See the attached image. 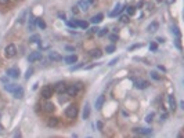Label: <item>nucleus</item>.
Segmentation results:
<instances>
[{
	"mask_svg": "<svg viewBox=\"0 0 184 138\" xmlns=\"http://www.w3.org/2000/svg\"><path fill=\"white\" fill-rule=\"evenodd\" d=\"M82 88V84L80 83H76V84H71V86H66V90H65V92L69 95V97H75L78 92H79V90Z\"/></svg>",
	"mask_w": 184,
	"mask_h": 138,
	"instance_id": "nucleus-1",
	"label": "nucleus"
},
{
	"mask_svg": "<svg viewBox=\"0 0 184 138\" xmlns=\"http://www.w3.org/2000/svg\"><path fill=\"white\" fill-rule=\"evenodd\" d=\"M65 116L69 118V119H75L78 116V108H76V105H69L65 109Z\"/></svg>",
	"mask_w": 184,
	"mask_h": 138,
	"instance_id": "nucleus-2",
	"label": "nucleus"
},
{
	"mask_svg": "<svg viewBox=\"0 0 184 138\" xmlns=\"http://www.w3.org/2000/svg\"><path fill=\"white\" fill-rule=\"evenodd\" d=\"M53 94H54V87H51V86H45V87H43V90H42V97H43L45 100H50V98L53 97Z\"/></svg>",
	"mask_w": 184,
	"mask_h": 138,
	"instance_id": "nucleus-3",
	"label": "nucleus"
},
{
	"mask_svg": "<svg viewBox=\"0 0 184 138\" xmlns=\"http://www.w3.org/2000/svg\"><path fill=\"white\" fill-rule=\"evenodd\" d=\"M15 54H17V47L14 46V44L6 46V48H4V55H6L7 58H13V57H15Z\"/></svg>",
	"mask_w": 184,
	"mask_h": 138,
	"instance_id": "nucleus-4",
	"label": "nucleus"
},
{
	"mask_svg": "<svg viewBox=\"0 0 184 138\" xmlns=\"http://www.w3.org/2000/svg\"><path fill=\"white\" fill-rule=\"evenodd\" d=\"M42 59V53L40 51H35V53H31L28 57V61L29 62H35V61H40Z\"/></svg>",
	"mask_w": 184,
	"mask_h": 138,
	"instance_id": "nucleus-5",
	"label": "nucleus"
},
{
	"mask_svg": "<svg viewBox=\"0 0 184 138\" xmlns=\"http://www.w3.org/2000/svg\"><path fill=\"white\" fill-rule=\"evenodd\" d=\"M54 90L57 92H60V94H62V92H65V90H66V84H65L64 82H58L54 86Z\"/></svg>",
	"mask_w": 184,
	"mask_h": 138,
	"instance_id": "nucleus-6",
	"label": "nucleus"
},
{
	"mask_svg": "<svg viewBox=\"0 0 184 138\" xmlns=\"http://www.w3.org/2000/svg\"><path fill=\"white\" fill-rule=\"evenodd\" d=\"M134 86L137 87V88H147L148 86H149V83L147 80H134Z\"/></svg>",
	"mask_w": 184,
	"mask_h": 138,
	"instance_id": "nucleus-7",
	"label": "nucleus"
},
{
	"mask_svg": "<svg viewBox=\"0 0 184 138\" xmlns=\"http://www.w3.org/2000/svg\"><path fill=\"white\" fill-rule=\"evenodd\" d=\"M48 58H50L51 61H61V59H62V55L60 54V53H57V51H51V53L48 54Z\"/></svg>",
	"mask_w": 184,
	"mask_h": 138,
	"instance_id": "nucleus-8",
	"label": "nucleus"
},
{
	"mask_svg": "<svg viewBox=\"0 0 184 138\" xmlns=\"http://www.w3.org/2000/svg\"><path fill=\"white\" fill-rule=\"evenodd\" d=\"M13 94H14V98H17V100H22V98H24V88L18 86V87H17V90L13 92Z\"/></svg>",
	"mask_w": 184,
	"mask_h": 138,
	"instance_id": "nucleus-9",
	"label": "nucleus"
},
{
	"mask_svg": "<svg viewBox=\"0 0 184 138\" xmlns=\"http://www.w3.org/2000/svg\"><path fill=\"white\" fill-rule=\"evenodd\" d=\"M7 75L11 76V77H14V79H17L19 76V69L18 68H10L9 71H7Z\"/></svg>",
	"mask_w": 184,
	"mask_h": 138,
	"instance_id": "nucleus-10",
	"label": "nucleus"
},
{
	"mask_svg": "<svg viewBox=\"0 0 184 138\" xmlns=\"http://www.w3.org/2000/svg\"><path fill=\"white\" fill-rule=\"evenodd\" d=\"M104 102H105V97H104V95H100V97L97 98V101H96V109H98V110L101 109Z\"/></svg>",
	"mask_w": 184,
	"mask_h": 138,
	"instance_id": "nucleus-11",
	"label": "nucleus"
},
{
	"mask_svg": "<svg viewBox=\"0 0 184 138\" xmlns=\"http://www.w3.org/2000/svg\"><path fill=\"white\" fill-rule=\"evenodd\" d=\"M134 133L143 134V135H149V134L152 133V130L151 129H134Z\"/></svg>",
	"mask_w": 184,
	"mask_h": 138,
	"instance_id": "nucleus-12",
	"label": "nucleus"
},
{
	"mask_svg": "<svg viewBox=\"0 0 184 138\" xmlns=\"http://www.w3.org/2000/svg\"><path fill=\"white\" fill-rule=\"evenodd\" d=\"M122 6H120V4H116V6H115V9H114V11H111L110 13V15L111 17H116V15H118V14H120V13H122Z\"/></svg>",
	"mask_w": 184,
	"mask_h": 138,
	"instance_id": "nucleus-13",
	"label": "nucleus"
},
{
	"mask_svg": "<svg viewBox=\"0 0 184 138\" xmlns=\"http://www.w3.org/2000/svg\"><path fill=\"white\" fill-rule=\"evenodd\" d=\"M101 55H102V53L100 48H93L92 51H90V57H93V58H100Z\"/></svg>",
	"mask_w": 184,
	"mask_h": 138,
	"instance_id": "nucleus-14",
	"label": "nucleus"
},
{
	"mask_svg": "<svg viewBox=\"0 0 184 138\" xmlns=\"http://www.w3.org/2000/svg\"><path fill=\"white\" fill-rule=\"evenodd\" d=\"M47 126L48 127H57L58 126V119L57 118H50L47 120Z\"/></svg>",
	"mask_w": 184,
	"mask_h": 138,
	"instance_id": "nucleus-15",
	"label": "nucleus"
},
{
	"mask_svg": "<svg viewBox=\"0 0 184 138\" xmlns=\"http://www.w3.org/2000/svg\"><path fill=\"white\" fill-rule=\"evenodd\" d=\"M102 18H104L102 14H97V15H94V17L90 19V22H92V24H100L102 21Z\"/></svg>",
	"mask_w": 184,
	"mask_h": 138,
	"instance_id": "nucleus-16",
	"label": "nucleus"
},
{
	"mask_svg": "<svg viewBox=\"0 0 184 138\" xmlns=\"http://www.w3.org/2000/svg\"><path fill=\"white\" fill-rule=\"evenodd\" d=\"M169 104H170V110L175 112L176 108H177V105H176V100L173 95H169Z\"/></svg>",
	"mask_w": 184,
	"mask_h": 138,
	"instance_id": "nucleus-17",
	"label": "nucleus"
},
{
	"mask_svg": "<svg viewBox=\"0 0 184 138\" xmlns=\"http://www.w3.org/2000/svg\"><path fill=\"white\" fill-rule=\"evenodd\" d=\"M78 7H80L82 11H87V10H89V3L84 1V0H80V1L78 3Z\"/></svg>",
	"mask_w": 184,
	"mask_h": 138,
	"instance_id": "nucleus-18",
	"label": "nucleus"
},
{
	"mask_svg": "<svg viewBox=\"0 0 184 138\" xmlns=\"http://www.w3.org/2000/svg\"><path fill=\"white\" fill-rule=\"evenodd\" d=\"M76 61H78V57H76L75 54L69 55V57H66V58H65V62H66V64H69V65H71V64H75Z\"/></svg>",
	"mask_w": 184,
	"mask_h": 138,
	"instance_id": "nucleus-19",
	"label": "nucleus"
},
{
	"mask_svg": "<svg viewBox=\"0 0 184 138\" xmlns=\"http://www.w3.org/2000/svg\"><path fill=\"white\" fill-rule=\"evenodd\" d=\"M89 116H90V106H89V104H86L84 110H83V119H89Z\"/></svg>",
	"mask_w": 184,
	"mask_h": 138,
	"instance_id": "nucleus-20",
	"label": "nucleus"
},
{
	"mask_svg": "<svg viewBox=\"0 0 184 138\" xmlns=\"http://www.w3.org/2000/svg\"><path fill=\"white\" fill-rule=\"evenodd\" d=\"M45 110L46 112H53L54 110V104L53 102H46L45 104Z\"/></svg>",
	"mask_w": 184,
	"mask_h": 138,
	"instance_id": "nucleus-21",
	"label": "nucleus"
},
{
	"mask_svg": "<svg viewBox=\"0 0 184 138\" xmlns=\"http://www.w3.org/2000/svg\"><path fill=\"white\" fill-rule=\"evenodd\" d=\"M17 87H18V84H7V86H6V90L10 92H14L17 90Z\"/></svg>",
	"mask_w": 184,
	"mask_h": 138,
	"instance_id": "nucleus-22",
	"label": "nucleus"
},
{
	"mask_svg": "<svg viewBox=\"0 0 184 138\" xmlns=\"http://www.w3.org/2000/svg\"><path fill=\"white\" fill-rule=\"evenodd\" d=\"M126 13H128V15H134V13H136V9L134 7H132V6H128L126 7Z\"/></svg>",
	"mask_w": 184,
	"mask_h": 138,
	"instance_id": "nucleus-23",
	"label": "nucleus"
},
{
	"mask_svg": "<svg viewBox=\"0 0 184 138\" xmlns=\"http://www.w3.org/2000/svg\"><path fill=\"white\" fill-rule=\"evenodd\" d=\"M36 24H37V26H39V28H42V29H45V28H46V22H45L43 19L36 18Z\"/></svg>",
	"mask_w": 184,
	"mask_h": 138,
	"instance_id": "nucleus-24",
	"label": "nucleus"
},
{
	"mask_svg": "<svg viewBox=\"0 0 184 138\" xmlns=\"http://www.w3.org/2000/svg\"><path fill=\"white\" fill-rule=\"evenodd\" d=\"M78 26L82 28V29H87L89 28V24L86 21H78Z\"/></svg>",
	"mask_w": 184,
	"mask_h": 138,
	"instance_id": "nucleus-25",
	"label": "nucleus"
},
{
	"mask_svg": "<svg viewBox=\"0 0 184 138\" xmlns=\"http://www.w3.org/2000/svg\"><path fill=\"white\" fill-rule=\"evenodd\" d=\"M157 29H158V24L157 22H152V24L148 26V32H155Z\"/></svg>",
	"mask_w": 184,
	"mask_h": 138,
	"instance_id": "nucleus-26",
	"label": "nucleus"
},
{
	"mask_svg": "<svg viewBox=\"0 0 184 138\" xmlns=\"http://www.w3.org/2000/svg\"><path fill=\"white\" fill-rule=\"evenodd\" d=\"M35 22H36V18H35L33 15H31V19H29V29H31V30L35 26Z\"/></svg>",
	"mask_w": 184,
	"mask_h": 138,
	"instance_id": "nucleus-27",
	"label": "nucleus"
},
{
	"mask_svg": "<svg viewBox=\"0 0 184 138\" xmlns=\"http://www.w3.org/2000/svg\"><path fill=\"white\" fill-rule=\"evenodd\" d=\"M29 42H32V43H36V42H40V36H37V35H33V36L29 39Z\"/></svg>",
	"mask_w": 184,
	"mask_h": 138,
	"instance_id": "nucleus-28",
	"label": "nucleus"
},
{
	"mask_svg": "<svg viewBox=\"0 0 184 138\" xmlns=\"http://www.w3.org/2000/svg\"><path fill=\"white\" fill-rule=\"evenodd\" d=\"M68 26L69 28H78V21H68Z\"/></svg>",
	"mask_w": 184,
	"mask_h": 138,
	"instance_id": "nucleus-29",
	"label": "nucleus"
},
{
	"mask_svg": "<svg viewBox=\"0 0 184 138\" xmlns=\"http://www.w3.org/2000/svg\"><path fill=\"white\" fill-rule=\"evenodd\" d=\"M98 30H100V32H97V33H98V36H104V35H107V33H108V29H107V28H104V29H98Z\"/></svg>",
	"mask_w": 184,
	"mask_h": 138,
	"instance_id": "nucleus-30",
	"label": "nucleus"
},
{
	"mask_svg": "<svg viewBox=\"0 0 184 138\" xmlns=\"http://www.w3.org/2000/svg\"><path fill=\"white\" fill-rule=\"evenodd\" d=\"M105 51H107L108 54H110V53H114V51H115V46H114V44H111V46H107Z\"/></svg>",
	"mask_w": 184,
	"mask_h": 138,
	"instance_id": "nucleus-31",
	"label": "nucleus"
},
{
	"mask_svg": "<svg viewBox=\"0 0 184 138\" xmlns=\"http://www.w3.org/2000/svg\"><path fill=\"white\" fill-rule=\"evenodd\" d=\"M154 120V113H149V115H147V118H145V121L147 123H151Z\"/></svg>",
	"mask_w": 184,
	"mask_h": 138,
	"instance_id": "nucleus-32",
	"label": "nucleus"
},
{
	"mask_svg": "<svg viewBox=\"0 0 184 138\" xmlns=\"http://www.w3.org/2000/svg\"><path fill=\"white\" fill-rule=\"evenodd\" d=\"M120 22H123V24L129 22V15H122V17H120Z\"/></svg>",
	"mask_w": 184,
	"mask_h": 138,
	"instance_id": "nucleus-33",
	"label": "nucleus"
},
{
	"mask_svg": "<svg viewBox=\"0 0 184 138\" xmlns=\"http://www.w3.org/2000/svg\"><path fill=\"white\" fill-rule=\"evenodd\" d=\"M151 77H152V79H155V80H161V76H159L157 72H152V73H151Z\"/></svg>",
	"mask_w": 184,
	"mask_h": 138,
	"instance_id": "nucleus-34",
	"label": "nucleus"
},
{
	"mask_svg": "<svg viewBox=\"0 0 184 138\" xmlns=\"http://www.w3.org/2000/svg\"><path fill=\"white\" fill-rule=\"evenodd\" d=\"M83 64H78V65H75V66H71L69 68V71H76V69H79V68H82Z\"/></svg>",
	"mask_w": 184,
	"mask_h": 138,
	"instance_id": "nucleus-35",
	"label": "nucleus"
},
{
	"mask_svg": "<svg viewBox=\"0 0 184 138\" xmlns=\"http://www.w3.org/2000/svg\"><path fill=\"white\" fill-rule=\"evenodd\" d=\"M157 48H158L157 43H151V44H149V50H152V51H155Z\"/></svg>",
	"mask_w": 184,
	"mask_h": 138,
	"instance_id": "nucleus-36",
	"label": "nucleus"
},
{
	"mask_svg": "<svg viewBox=\"0 0 184 138\" xmlns=\"http://www.w3.org/2000/svg\"><path fill=\"white\" fill-rule=\"evenodd\" d=\"M110 40L111 42H116L118 40V35H110Z\"/></svg>",
	"mask_w": 184,
	"mask_h": 138,
	"instance_id": "nucleus-37",
	"label": "nucleus"
},
{
	"mask_svg": "<svg viewBox=\"0 0 184 138\" xmlns=\"http://www.w3.org/2000/svg\"><path fill=\"white\" fill-rule=\"evenodd\" d=\"M118 61H119V58H114V59H112V61H111V62H110V64H108V65H110V66H114V65L116 64Z\"/></svg>",
	"mask_w": 184,
	"mask_h": 138,
	"instance_id": "nucleus-38",
	"label": "nucleus"
},
{
	"mask_svg": "<svg viewBox=\"0 0 184 138\" xmlns=\"http://www.w3.org/2000/svg\"><path fill=\"white\" fill-rule=\"evenodd\" d=\"M79 7H78V6H74V7H72V14H75V15H76V14H78V13H79Z\"/></svg>",
	"mask_w": 184,
	"mask_h": 138,
	"instance_id": "nucleus-39",
	"label": "nucleus"
},
{
	"mask_svg": "<svg viewBox=\"0 0 184 138\" xmlns=\"http://www.w3.org/2000/svg\"><path fill=\"white\" fill-rule=\"evenodd\" d=\"M176 46H177V48H181V44H180V37H177V39H176Z\"/></svg>",
	"mask_w": 184,
	"mask_h": 138,
	"instance_id": "nucleus-40",
	"label": "nucleus"
},
{
	"mask_svg": "<svg viewBox=\"0 0 184 138\" xmlns=\"http://www.w3.org/2000/svg\"><path fill=\"white\" fill-rule=\"evenodd\" d=\"M173 32L176 33V36L177 37H180V30H179V28H175V29H173Z\"/></svg>",
	"mask_w": 184,
	"mask_h": 138,
	"instance_id": "nucleus-41",
	"label": "nucleus"
},
{
	"mask_svg": "<svg viewBox=\"0 0 184 138\" xmlns=\"http://www.w3.org/2000/svg\"><path fill=\"white\" fill-rule=\"evenodd\" d=\"M58 17L61 19H66V17H65V13H58Z\"/></svg>",
	"mask_w": 184,
	"mask_h": 138,
	"instance_id": "nucleus-42",
	"label": "nucleus"
},
{
	"mask_svg": "<svg viewBox=\"0 0 184 138\" xmlns=\"http://www.w3.org/2000/svg\"><path fill=\"white\" fill-rule=\"evenodd\" d=\"M32 72H33V71H32V69H29V71L27 72V76H25V77H27V79H29V77L32 76Z\"/></svg>",
	"mask_w": 184,
	"mask_h": 138,
	"instance_id": "nucleus-43",
	"label": "nucleus"
},
{
	"mask_svg": "<svg viewBox=\"0 0 184 138\" xmlns=\"http://www.w3.org/2000/svg\"><path fill=\"white\" fill-rule=\"evenodd\" d=\"M90 32H92V33H97V32H98V28H92Z\"/></svg>",
	"mask_w": 184,
	"mask_h": 138,
	"instance_id": "nucleus-44",
	"label": "nucleus"
},
{
	"mask_svg": "<svg viewBox=\"0 0 184 138\" xmlns=\"http://www.w3.org/2000/svg\"><path fill=\"white\" fill-rule=\"evenodd\" d=\"M97 127H98V130H102V123L101 121H97Z\"/></svg>",
	"mask_w": 184,
	"mask_h": 138,
	"instance_id": "nucleus-45",
	"label": "nucleus"
},
{
	"mask_svg": "<svg viewBox=\"0 0 184 138\" xmlns=\"http://www.w3.org/2000/svg\"><path fill=\"white\" fill-rule=\"evenodd\" d=\"M42 48H48V44L47 43H42Z\"/></svg>",
	"mask_w": 184,
	"mask_h": 138,
	"instance_id": "nucleus-46",
	"label": "nucleus"
},
{
	"mask_svg": "<svg viewBox=\"0 0 184 138\" xmlns=\"http://www.w3.org/2000/svg\"><path fill=\"white\" fill-rule=\"evenodd\" d=\"M158 42H159V43H163L165 39H163V37H158Z\"/></svg>",
	"mask_w": 184,
	"mask_h": 138,
	"instance_id": "nucleus-47",
	"label": "nucleus"
},
{
	"mask_svg": "<svg viewBox=\"0 0 184 138\" xmlns=\"http://www.w3.org/2000/svg\"><path fill=\"white\" fill-rule=\"evenodd\" d=\"M9 0H0V4H7Z\"/></svg>",
	"mask_w": 184,
	"mask_h": 138,
	"instance_id": "nucleus-48",
	"label": "nucleus"
},
{
	"mask_svg": "<svg viewBox=\"0 0 184 138\" xmlns=\"http://www.w3.org/2000/svg\"><path fill=\"white\" fill-rule=\"evenodd\" d=\"M143 4H144V1H138L137 7H138V9H140V7H143Z\"/></svg>",
	"mask_w": 184,
	"mask_h": 138,
	"instance_id": "nucleus-49",
	"label": "nucleus"
},
{
	"mask_svg": "<svg viewBox=\"0 0 184 138\" xmlns=\"http://www.w3.org/2000/svg\"><path fill=\"white\" fill-rule=\"evenodd\" d=\"M14 137H21V133L17 131V133H14Z\"/></svg>",
	"mask_w": 184,
	"mask_h": 138,
	"instance_id": "nucleus-50",
	"label": "nucleus"
},
{
	"mask_svg": "<svg viewBox=\"0 0 184 138\" xmlns=\"http://www.w3.org/2000/svg\"><path fill=\"white\" fill-rule=\"evenodd\" d=\"M86 1H87L89 4H92V3H94V0H86Z\"/></svg>",
	"mask_w": 184,
	"mask_h": 138,
	"instance_id": "nucleus-51",
	"label": "nucleus"
},
{
	"mask_svg": "<svg viewBox=\"0 0 184 138\" xmlns=\"http://www.w3.org/2000/svg\"><path fill=\"white\" fill-rule=\"evenodd\" d=\"M173 1H175V0H169V3H173Z\"/></svg>",
	"mask_w": 184,
	"mask_h": 138,
	"instance_id": "nucleus-52",
	"label": "nucleus"
},
{
	"mask_svg": "<svg viewBox=\"0 0 184 138\" xmlns=\"http://www.w3.org/2000/svg\"><path fill=\"white\" fill-rule=\"evenodd\" d=\"M157 1H161V0H157Z\"/></svg>",
	"mask_w": 184,
	"mask_h": 138,
	"instance_id": "nucleus-53",
	"label": "nucleus"
},
{
	"mask_svg": "<svg viewBox=\"0 0 184 138\" xmlns=\"http://www.w3.org/2000/svg\"><path fill=\"white\" fill-rule=\"evenodd\" d=\"M0 118H1V115H0Z\"/></svg>",
	"mask_w": 184,
	"mask_h": 138,
	"instance_id": "nucleus-54",
	"label": "nucleus"
}]
</instances>
